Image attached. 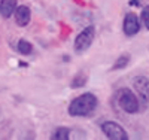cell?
Segmentation results:
<instances>
[{
    "mask_svg": "<svg viewBox=\"0 0 149 140\" xmlns=\"http://www.w3.org/2000/svg\"><path fill=\"white\" fill-rule=\"evenodd\" d=\"M128 63H130V55L128 54H122L116 61H115V64H113V70H119V69H125L128 66Z\"/></svg>",
    "mask_w": 149,
    "mask_h": 140,
    "instance_id": "11",
    "label": "cell"
},
{
    "mask_svg": "<svg viewBox=\"0 0 149 140\" xmlns=\"http://www.w3.org/2000/svg\"><path fill=\"white\" fill-rule=\"evenodd\" d=\"M17 48H18V52L22 54V55H30L31 51H33L31 43L27 42V40H24V39H21V40L18 42V46H17Z\"/></svg>",
    "mask_w": 149,
    "mask_h": 140,
    "instance_id": "10",
    "label": "cell"
},
{
    "mask_svg": "<svg viewBox=\"0 0 149 140\" xmlns=\"http://www.w3.org/2000/svg\"><path fill=\"white\" fill-rule=\"evenodd\" d=\"M69 137H70V130L66 128V127H60V128H57L52 133V136H51L52 140H67Z\"/></svg>",
    "mask_w": 149,
    "mask_h": 140,
    "instance_id": "9",
    "label": "cell"
},
{
    "mask_svg": "<svg viewBox=\"0 0 149 140\" xmlns=\"http://www.w3.org/2000/svg\"><path fill=\"white\" fill-rule=\"evenodd\" d=\"M133 85L137 91L139 97L145 101V103H149V79L146 76H137L134 81Z\"/></svg>",
    "mask_w": 149,
    "mask_h": 140,
    "instance_id": "6",
    "label": "cell"
},
{
    "mask_svg": "<svg viewBox=\"0 0 149 140\" xmlns=\"http://www.w3.org/2000/svg\"><path fill=\"white\" fill-rule=\"evenodd\" d=\"M85 84H86V76H85V73L81 72L79 75L74 76V79L72 81V88H81Z\"/></svg>",
    "mask_w": 149,
    "mask_h": 140,
    "instance_id": "12",
    "label": "cell"
},
{
    "mask_svg": "<svg viewBox=\"0 0 149 140\" xmlns=\"http://www.w3.org/2000/svg\"><path fill=\"white\" fill-rule=\"evenodd\" d=\"M122 30L127 36H134L137 34L139 30H140V21H139V17L136 14H127L125 18H124V22H122Z\"/></svg>",
    "mask_w": 149,
    "mask_h": 140,
    "instance_id": "5",
    "label": "cell"
},
{
    "mask_svg": "<svg viewBox=\"0 0 149 140\" xmlns=\"http://www.w3.org/2000/svg\"><path fill=\"white\" fill-rule=\"evenodd\" d=\"M31 18V12L30 8L27 6H18L15 10V22L19 25V27H26V25L30 22Z\"/></svg>",
    "mask_w": 149,
    "mask_h": 140,
    "instance_id": "7",
    "label": "cell"
},
{
    "mask_svg": "<svg viewBox=\"0 0 149 140\" xmlns=\"http://www.w3.org/2000/svg\"><path fill=\"white\" fill-rule=\"evenodd\" d=\"M97 97L91 93L81 94L79 97L73 98L69 106L70 116H90L97 107Z\"/></svg>",
    "mask_w": 149,
    "mask_h": 140,
    "instance_id": "1",
    "label": "cell"
},
{
    "mask_svg": "<svg viewBox=\"0 0 149 140\" xmlns=\"http://www.w3.org/2000/svg\"><path fill=\"white\" fill-rule=\"evenodd\" d=\"M102 131L110 140H127L128 136L122 127L115 121H106L102 124Z\"/></svg>",
    "mask_w": 149,
    "mask_h": 140,
    "instance_id": "4",
    "label": "cell"
},
{
    "mask_svg": "<svg viewBox=\"0 0 149 140\" xmlns=\"http://www.w3.org/2000/svg\"><path fill=\"white\" fill-rule=\"evenodd\" d=\"M94 36H95V30L93 25H90V27H85L78 36L76 39H74V51L76 52H84V51H86L91 45H93V40H94Z\"/></svg>",
    "mask_w": 149,
    "mask_h": 140,
    "instance_id": "3",
    "label": "cell"
},
{
    "mask_svg": "<svg viewBox=\"0 0 149 140\" xmlns=\"http://www.w3.org/2000/svg\"><path fill=\"white\" fill-rule=\"evenodd\" d=\"M18 8L17 0H0V15L3 18H9L12 14H15Z\"/></svg>",
    "mask_w": 149,
    "mask_h": 140,
    "instance_id": "8",
    "label": "cell"
},
{
    "mask_svg": "<svg viewBox=\"0 0 149 140\" xmlns=\"http://www.w3.org/2000/svg\"><path fill=\"white\" fill-rule=\"evenodd\" d=\"M140 18H142V21H143V24H145V27L149 30V6L143 8L142 14H140Z\"/></svg>",
    "mask_w": 149,
    "mask_h": 140,
    "instance_id": "13",
    "label": "cell"
},
{
    "mask_svg": "<svg viewBox=\"0 0 149 140\" xmlns=\"http://www.w3.org/2000/svg\"><path fill=\"white\" fill-rule=\"evenodd\" d=\"M119 107L127 113H137L139 112V100L134 95L130 88H121L116 95Z\"/></svg>",
    "mask_w": 149,
    "mask_h": 140,
    "instance_id": "2",
    "label": "cell"
}]
</instances>
